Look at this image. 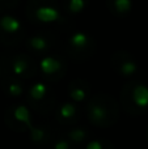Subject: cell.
Segmentation results:
<instances>
[{"label":"cell","mask_w":148,"mask_h":149,"mask_svg":"<svg viewBox=\"0 0 148 149\" xmlns=\"http://www.w3.org/2000/svg\"><path fill=\"white\" fill-rule=\"evenodd\" d=\"M85 114L89 123L101 128H106L114 126L118 122L119 106L113 95L108 93H98L87 101Z\"/></svg>","instance_id":"6da1fadb"},{"label":"cell","mask_w":148,"mask_h":149,"mask_svg":"<svg viewBox=\"0 0 148 149\" xmlns=\"http://www.w3.org/2000/svg\"><path fill=\"white\" fill-rule=\"evenodd\" d=\"M121 103L130 115H142L148 110V85L143 81L133 80L123 85Z\"/></svg>","instance_id":"7a4b0ae2"},{"label":"cell","mask_w":148,"mask_h":149,"mask_svg":"<svg viewBox=\"0 0 148 149\" xmlns=\"http://www.w3.org/2000/svg\"><path fill=\"white\" fill-rule=\"evenodd\" d=\"M29 20L41 25H54L64 21V16L55 0H29L26 4Z\"/></svg>","instance_id":"3957f363"},{"label":"cell","mask_w":148,"mask_h":149,"mask_svg":"<svg viewBox=\"0 0 148 149\" xmlns=\"http://www.w3.org/2000/svg\"><path fill=\"white\" fill-rule=\"evenodd\" d=\"M96 39L87 31L76 30L68 37L67 52L72 59L79 62L91 59L96 52Z\"/></svg>","instance_id":"277c9868"},{"label":"cell","mask_w":148,"mask_h":149,"mask_svg":"<svg viewBox=\"0 0 148 149\" xmlns=\"http://www.w3.org/2000/svg\"><path fill=\"white\" fill-rule=\"evenodd\" d=\"M28 102L34 111L49 114L55 107V94L45 81H36L28 90Z\"/></svg>","instance_id":"5b68a950"},{"label":"cell","mask_w":148,"mask_h":149,"mask_svg":"<svg viewBox=\"0 0 148 149\" xmlns=\"http://www.w3.org/2000/svg\"><path fill=\"white\" fill-rule=\"evenodd\" d=\"M24 37V24L10 13L0 15V42L8 46L17 45Z\"/></svg>","instance_id":"8992f818"},{"label":"cell","mask_w":148,"mask_h":149,"mask_svg":"<svg viewBox=\"0 0 148 149\" xmlns=\"http://www.w3.org/2000/svg\"><path fill=\"white\" fill-rule=\"evenodd\" d=\"M38 70L45 82H58L66 76L67 65L62 56L49 54L41 58L38 63Z\"/></svg>","instance_id":"52a82bcc"},{"label":"cell","mask_w":148,"mask_h":149,"mask_svg":"<svg viewBox=\"0 0 148 149\" xmlns=\"http://www.w3.org/2000/svg\"><path fill=\"white\" fill-rule=\"evenodd\" d=\"M4 120L7 126L16 132H28L33 127L31 111L26 105H15L7 109Z\"/></svg>","instance_id":"ba28073f"},{"label":"cell","mask_w":148,"mask_h":149,"mask_svg":"<svg viewBox=\"0 0 148 149\" xmlns=\"http://www.w3.org/2000/svg\"><path fill=\"white\" fill-rule=\"evenodd\" d=\"M38 64L33 60V58L28 54H15L9 58L8 71L10 72V77L17 80H29L37 73Z\"/></svg>","instance_id":"9c48e42d"},{"label":"cell","mask_w":148,"mask_h":149,"mask_svg":"<svg viewBox=\"0 0 148 149\" xmlns=\"http://www.w3.org/2000/svg\"><path fill=\"white\" fill-rule=\"evenodd\" d=\"M110 65L113 71L122 77H133L139 72L138 60L125 50L115 51L110 58Z\"/></svg>","instance_id":"30bf717a"},{"label":"cell","mask_w":148,"mask_h":149,"mask_svg":"<svg viewBox=\"0 0 148 149\" xmlns=\"http://www.w3.org/2000/svg\"><path fill=\"white\" fill-rule=\"evenodd\" d=\"M25 45L29 51L45 56L51 52V49L54 46V38L45 33H36L26 38Z\"/></svg>","instance_id":"8fae6325"},{"label":"cell","mask_w":148,"mask_h":149,"mask_svg":"<svg viewBox=\"0 0 148 149\" xmlns=\"http://www.w3.org/2000/svg\"><path fill=\"white\" fill-rule=\"evenodd\" d=\"M80 118V110L77 105L72 101L63 102L59 107L55 110V120L59 124L64 126H72Z\"/></svg>","instance_id":"7c38bea8"},{"label":"cell","mask_w":148,"mask_h":149,"mask_svg":"<svg viewBox=\"0 0 148 149\" xmlns=\"http://www.w3.org/2000/svg\"><path fill=\"white\" fill-rule=\"evenodd\" d=\"M68 97L72 102L81 103L88 101L89 95L92 93V88L87 80L84 79H73L68 84Z\"/></svg>","instance_id":"4fadbf2b"},{"label":"cell","mask_w":148,"mask_h":149,"mask_svg":"<svg viewBox=\"0 0 148 149\" xmlns=\"http://www.w3.org/2000/svg\"><path fill=\"white\" fill-rule=\"evenodd\" d=\"M106 8L113 16L115 17L123 18L134 8V1L133 0H106Z\"/></svg>","instance_id":"5bb4252c"},{"label":"cell","mask_w":148,"mask_h":149,"mask_svg":"<svg viewBox=\"0 0 148 149\" xmlns=\"http://www.w3.org/2000/svg\"><path fill=\"white\" fill-rule=\"evenodd\" d=\"M29 139L31 143H34L36 145H45L52 141V134L50 131L49 127L46 126H36L33 124L30 130H29Z\"/></svg>","instance_id":"9a60e30c"},{"label":"cell","mask_w":148,"mask_h":149,"mask_svg":"<svg viewBox=\"0 0 148 149\" xmlns=\"http://www.w3.org/2000/svg\"><path fill=\"white\" fill-rule=\"evenodd\" d=\"M66 139L75 147L76 145H84L85 143H88L91 140V132L84 127H72L71 130L67 131Z\"/></svg>","instance_id":"2e32d148"},{"label":"cell","mask_w":148,"mask_h":149,"mask_svg":"<svg viewBox=\"0 0 148 149\" xmlns=\"http://www.w3.org/2000/svg\"><path fill=\"white\" fill-rule=\"evenodd\" d=\"M3 88H4L5 94L12 98L21 97V95L24 94V92H25L22 81L15 79V77H10V76L3 80Z\"/></svg>","instance_id":"e0dca14e"},{"label":"cell","mask_w":148,"mask_h":149,"mask_svg":"<svg viewBox=\"0 0 148 149\" xmlns=\"http://www.w3.org/2000/svg\"><path fill=\"white\" fill-rule=\"evenodd\" d=\"M89 0H63V9L71 15H79L87 7Z\"/></svg>","instance_id":"ac0fdd59"},{"label":"cell","mask_w":148,"mask_h":149,"mask_svg":"<svg viewBox=\"0 0 148 149\" xmlns=\"http://www.w3.org/2000/svg\"><path fill=\"white\" fill-rule=\"evenodd\" d=\"M83 149H114V145L106 139H91L84 144Z\"/></svg>","instance_id":"d6986e66"},{"label":"cell","mask_w":148,"mask_h":149,"mask_svg":"<svg viewBox=\"0 0 148 149\" xmlns=\"http://www.w3.org/2000/svg\"><path fill=\"white\" fill-rule=\"evenodd\" d=\"M52 149H76V147L73 144H71L66 136H59V137H54L51 141Z\"/></svg>","instance_id":"ffe728a7"},{"label":"cell","mask_w":148,"mask_h":149,"mask_svg":"<svg viewBox=\"0 0 148 149\" xmlns=\"http://www.w3.org/2000/svg\"><path fill=\"white\" fill-rule=\"evenodd\" d=\"M20 0H0V12L7 13V10L13 9L17 7Z\"/></svg>","instance_id":"44dd1931"},{"label":"cell","mask_w":148,"mask_h":149,"mask_svg":"<svg viewBox=\"0 0 148 149\" xmlns=\"http://www.w3.org/2000/svg\"><path fill=\"white\" fill-rule=\"evenodd\" d=\"M1 76H3V68H1V64H0V81H1Z\"/></svg>","instance_id":"7402d4cb"},{"label":"cell","mask_w":148,"mask_h":149,"mask_svg":"<svg viewBox=\"0 0 148 149\" xmlns=\"http://www.w3.org/2000/svg\"><path fill=\"white\" fill-rule=\"evenodd\" d=\"M147 141H148V127H147Z\"/></svg>","instance_id":"603a6c76"}]
</instances>
